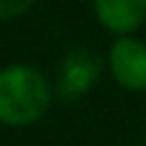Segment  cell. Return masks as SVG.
I'll return each instance as SVG.
<instances>
[{"mask_svg":"<svg viewBox=\"0 0 146 146\" xmlns=\"http://www.w3.org/2000/svg\"><path fill=\"white\" fill-rule=\"evenodd\" d=\"M54 103V85L31 64L0 67V126L28 128L38 123Z\"/></svg>","mask_w":146,"mask_h":146,"instance_id":"1","label":"cell"},{"mask_svg":"<svg viewBox=\"0 0 146 146\" xmlns=\"http://www.w3.org/2000/svg\"><path fill=\"white\" fill-rule=\"evenodd\" d=\"M103 67H105V59L95 49L90 46L69 49L56 72L54 98H59L62 103H77L95 87V82L103 74Z\"/></svg>","mask_w":146,"mask_h":146,"instance_id":"2","label":"cell"},{"mask_svg":"<svg viewBox=\"0 0 146 146\" xmlns=\"http://www.w3.org/2000/svg\"><path fill=\"white\" fill-rule=\"evenodd\" d=\"M113 82L128 92L146 90V44L136 36H115L105 56Z\"/></svg>","mask_w":146,"mask_h":146,"instance_id":"3","label":"cell"},{"mask_svg":"<svg viewBox=\"0 0 146 146\" xmlns=\"http://www.w3.org/2000/svg\"><path fill=\"white\" fill-rule=\"evenodd\" d=\"M98 23L113 36H133L146 23V0H92Z\"/></svg>","mask_w":146,"mask_h":146,"instance_id":"4","label":"cell"},{"mask_svg":"<svg viewBox=\"0 0 146 146\" xmlns=\"http://www.w3.org/2000/svg\"><path fill=\"white\" fill-rule=\"evenodd\" d=\"M36 5V0H0V21H13L28 13Z\"/></svg>","mask_w":146,"mask_h":146,"instance_id":"5","label":"cell"}]
</instances>
